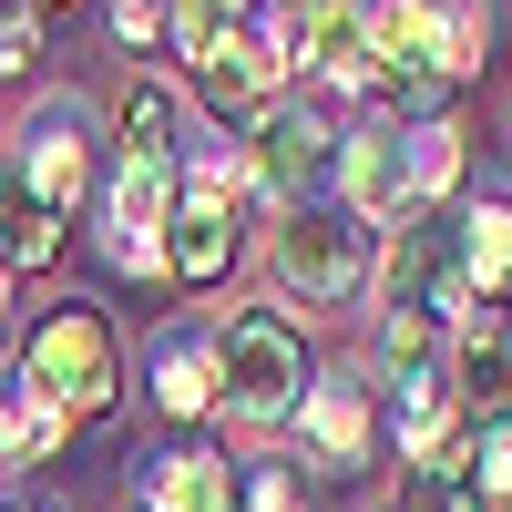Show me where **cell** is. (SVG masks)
I'll list each match as a JSON object with an SVG mask.
<instances>
[{"instance_id": "cell-1", "label": "cell", "mask_w": 512, "mask_h": 512, "mask_svg": "<svg viewBox=\"0 0 512 512\" xmlns=\"http://www.w3.org/2000/svg\"><path fill=\"white\" fill-rule=\"evenodd\" d=\"M379 359H390V431L420 461H441V420L461 410V349H441L431 308H400L390 338H379Z\"/></svg>"}, {"instance_id": "cell-2", "label": "cell", "mask_w": 512, "mask_h": 512, "mask_svg": "<svg viewBox=\"0 0 512 512\" xmlns=\"http://www.w3.org/2000/svg\"><path fill=\"white\" fill-rule=\"evenodd\" d=\"M216 379H226V410H236V420H287L297 400H308V349H297L287 308H246V318H226V338H216Z\"/></svg>"}, {"instance_id": "cell-3", "label": "cell", "mask_w": 512, "mask_h": 512, "mask_svg": "<svg viewBox=\"0 0 512 512\" xmlns=\"http://www.w3.org/2000/svg\"><path fill=\"white\" fill-rule=\"evenodd\" d=\"M21 379H31L41 400H62L72 420L82 410H113V328H103V308L62 297V308L31 328V369Z\"/></svg>"}, {"instance_id": "cell-4", "label": "cell", "mask_w": 512, "mask_h": 512, "mask_svg": "<svg viewBox=\"0 0 512 512\" xmlns=\"http://www.w3.org/2000/svg\"><path fill=\"white\" fill-rule=\"evenodd\" d=\"M277 277L308 297V308H349L369 287V216H328V205H297L277 226Z\"/></svg>"}, {"instance_id": "cell-5", "label": "cell", "mask_w": 512, "mask_h": 512, "mask_svg": "<svg viewBox=\"0 0 512 512\" xmlns=\"http://www.w3.org/2000/svg\"><path fill=\"white\" fill-rule=\"evenodd\" d=\"M226 256H236V195L226 175H195L175 195V226H164V277L205 287V277H226Z\"/></svg>"}, {"instance_id": "cell-6", "label": "cell", "mask_w": 512, "mask_h": 512, "mask_svg": "<svg viewBox=\"0 0 512 512\" xmlns=\"http://www.w3.org/2000/svg\"><path fill=\"white\" fill-rule=\"evenodd\" d=\"M175 164H144L123 154V185H113V267H164V226H175Z\"/></svg>"}, {"instance_id": "cell-7", "label": "cell", "mask_w": 512, "mask_h": 512, "mask_svg": "<svg viewBox=\"0 0 512 512\" xmlns=\"http://www.w3.org/2000/svg\"><path fill=\"white\" fill-rule=\"evenodd\" d=\"M297 62H318L328 82H379V21L359 0H297Z\"/></svg>"}, {"instance_id": "cell-8", "label": "cell", "mask_w": 512, "mask_h": 512, "mask_svg": "<svg viewBox=\"0 0 512 512\" xmlns=\"http://www.w3.org/2000/svg\"><path fill=\"white\" fill-rule=\"evenodd\" d=\"M328 164H338V144L318 134L308 113H267V123H256V185H267V195L287 205V216L308 205V185L328 175Z\"/></svg>"}, {"instance_id": "cell-9", "label": "cell", "mask_w": 512, "mask_h": 512, "mask_svg": "<svg viewBox=\"0 0 512 512\" xmlns=\"http://www.w3.org/2000/svg\"><path fill=\"white\" fill-rule=\"evenodd\" d=\"M21 175H31V195L62 216V205L93 185V123H82L72 103H52V113L31 123V144H21Z\"/></svg>"}, {"instance_id": "cell-10", "label": "cell", "mask_w": 512, "mask_h": 512, "mask_svg": "<svg viewBox=\"0 0 512 512\" xmlns=\"http://www.w3.org/2000/svg\"><path fill=\"white\" fill-rule=\"evenodd\" d=\"M338 175H349V216H410L420 185H410V134H359L338 154Z\"/></svg>"}, {"instance_id": "cell-11", "label": "cell", "mask_w": 512, "mask_h": 512, "mask_svg": "<svg viewBox=\"0 0 512 512\" xmlns=\"http://www.w3.org/2000/svg\"><path fill=\"white\" fill-rule=\"evenodd\" d=\"M277 72H287V52L277 41H256V31H236L216 62H195V93L216 103V113H267V93H277Z\"/></svg>"}, {"instance_id": "cell-12", "label": "cell", "mask_w": 512, "mask_h": 512, "mask_svg": "<svg viewBox=\"0 0 512 512\" xmlns=\"http://www.w3.org/2000/svg\"><path fill=\"white\" fill-rule=\"evenodd\" d=\"M461 410L472 431H512V318L461 328Z\"/></svg>"}, {"instance_id": "cell-13", "label": "cell", "mask_w": 512, "mask_h": 512, "mask_svg": "<svg viewBox=\"0 0 512 512\" xmlns=\"http://www.w3.org/2000/svg\"><path fill=\"white\" fill-rule=\"evenodd\" d=\"M502 308L512 297V205L502 195H482L472 216H461V308Z\"/></svg>"}, {"instance_id": "cell-14", "label": "cell", "mask_w": 512, "mask_h": 512, "mask_svg": "<svg viewBox=\"0 0 512 512\" xmlns=\"http://www.w3.org/2000/svg\"><path fill=\"white\" fill-rule=\"evenodd\" d=\"M0 256H11V267H52L62 256V216L31 195L21 164H0Z\"/></svg>"}, {"instance_id": "cell-15", "label": "cell", "mask_w": 512, "mask_h": 512, "mask_svg": "<svg viewBox=\"0 0 512 512\" xmlns=\"http://www.w3.org/2000/svg\"><path fill=\"white\" fill-rule=\"evenodd\" d=\"M62 431H72V410H62V400H41L31 379H0V472H21V461L62 451Z\"/></svg>"}, {"instance_id": "cell-16", "label": "cell", "mask_w": 512, "mask_h": 512, "mask_svg": "<svg viewBox=\"0 0 512 512\" xmlns=\"http://www.w3.org/2000/svg\"><path fill=\"white\" fill-rule=\"evenodd\" d=\"M308 441L349 472V461H369V390L359 379H318L308 390Z\"/></svg>"}, {"instance_id": "cell-17", "label": "cell", "mask_w": 512, "mask_h": 512, "mask_svg": "<svg viewBox=\"0 0 512 512\" xmlns=\"http://www.w3.org/2000/svg\"><path fill=\"white\" fill-rule=\"evenodd\" d=\"M154 512H226V461H205V451L154 461Z\"/></svg>"}, {"instance_id": "cell-18", "label": "cell", "mask_w": 512, "mask_h": 512, "mask_svg": "<svg viewBox=\"0 0 512 512\" xmlns=\"http://www.w3.org/2000/svg\"><path fill=\"white\" fill-rule=\"evenodd\" d=\"M123 154L175 164V93H164V82H134V93H123Z\"/></svg>"}, {"instance_id": "cell-19", "label": "cell", "mask_w": 512, "mask_h": 512, "mask_svg": "<svg viewBox=\"0 0 512 512\" xmlns=\"http://www.w3.org/2000/svg\"><path fill=\"white\" fill-rule=\"evenodd\" d=\"M154 400L175 410V420H195V410H216V400H226V379H216V359H205V349H164Z\"/></svg>"}, {"instance_id": "cell-20", "label": "cell", "mask_w": 512, "mask_h": 512, "mask_svg": "<svg viewBox=\"0 0 512 512\" xmlns=\"http://www.w3.org/2000/svg\"><path fill=\"white\" fill-rule=\"evenodd\" d=\"M236 11H246V0H175V41H185V62H216L226 41H236Z\"/></svg>"}, {"instance_id": "cell-21", "label": "cell", "mask_w": 512, "mask_h": 512, "mask_svg": "<svg viewBox=\"0 0 512 512\" xmlns=\"http://www.w3.org/2000/svg\"><path fill=\"white\" fill-rule=\"evenodd\" d=\"M420 512H492V492H482L472 461H431L420 472Z\"/></svg>"}, {"instance_id": "cell-22", "label": "cell", "mask_w": 512, "mask_h": 512, "mask_svg": "<svg viewBox=\"0 0 512 512\" xmlns=\"http://www.w3.org/2000/svg\"><path fill=\"white\" fill-rule=\"evenodd\" d=\"M451 164H461V134H451V123H420V134H410V185H420V205L451 185Z\"/></svg>"}, {"instance_id": "cell-23", "label": "cell", "mask_w": 512, "mask_h": 512, "mask_svg": "<svg viewBox=\"0 0 512 512\" xmlns=\"http://www.w3.org/2000/svg\"><path fill=\"white\" fill-rule=\"evenodd\" d=\"M41 62V0H0V82Z\"/></svg>"}, {"instance_id": "cell-24", "label": "cell", "mask_w": 512, "mask_h": 512, "mask_svg": "<svg viewBox=\"0 0 512 512\" xmlns=\"http://www.w3.org/2000/svg\"><path fill=\"white\" fill-rule=\"evenodd\" d=\"M441 62H451V82L482 62V0H441Z\"/></svg>"}, {"instance_id": "cell-25", "label": "cell", "mask_w": 512, "mask_h": 512, "mask_svg": "<svg viewBox=\"0 0 512 512\" xmlns=\"http://www.w3.org/2000/svg\"><path fill=\"white\" fill-rule=\"evenodd\" d=\"M472 472H482V492H492V512L512 502V431H472Z\"/></svg>"}, {"instance_id": "cell-26", "label": "cell", "mask_w": 512, "mask_h": 512, "mask_svg": "<svg viewBox=\"0 0 512 512\" xmlns=\"http://www.w3.org/2000/svg\"><path fill=\"white\" fill-rule=\"evenodd\" d=\"M246 512H308V502H297L287 472H256V482H246Z\"/></svg>"}, {"instance_id": "cell-27", "label": "cell", "mask_w": 512, "mask_h": 512, "mask_svg": "<svg viewBox=\"0 0 512 512\" xmlns=\"http://www.w3.org/2000/svg\"><path fill=\"white\" fill-rule=\"evenodd\" d=\"M113 31L123 41H154V0H113Z\"/></svg>"}, {"instance_id": "cell-28", "label": "cell", "mask_w": 512, "mask_h": 512, "mask_svg": "<svg viewBox=\"0 0 512 512\" xmlns=\"http://www.w3.org/2000/svg\"><path fill=\"white\" fill-rule=\"evenodd\" d=\"M0 318H11V256H0Z\"/></svg>"}, {"instance_id": "cell-29", "label": "cell", "mask_w": 512, "mask_h": 512, "mask_svg": "<svg viewBox=\"0 0 512 512\" xmlns=\"http://www.w3.org/2000/svg\"><path fill=\"white\" fill-rule=\"evenodd\" d=\"M410 512H420V502H410Z\"/></svg>"}]
</instances>
